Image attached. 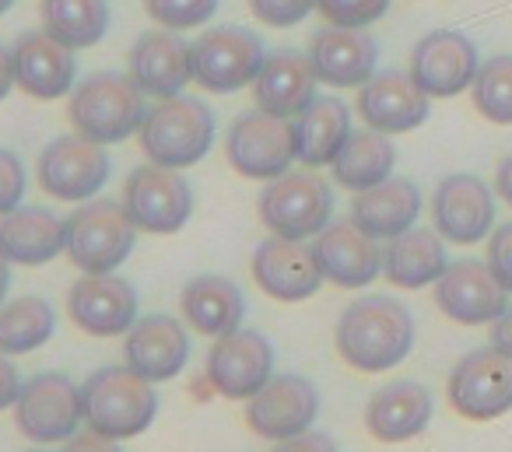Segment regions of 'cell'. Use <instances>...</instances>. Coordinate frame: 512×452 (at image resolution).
Returning <instances> with one entry per match:
<instances>
[{"label":"cell","mask_w":512,"mask_h":452,"mask_svg":"<svg viewBox=\"0 0 512 452\" xmlns=\"http://www.w3.org/2000/svg\"><path fill=\"white\" fill-rule=\"evenodd\" d=\"M29 452H46V449H29Z\"/></svg>","instance_id":"cell-50"},{"label":"cell","mask_w":512,"mask_h":452,"mask_svg":"<svg viewBox=\"0 0 512 452\" xmlns=\"http://www.w3.org/2000/svg\"><path fill=\"white\" fill-rule=\"evenodd\" d=\"M144 11L158 29L186 32L211 22L214 11H218V0H144Z\"/></svg>","instance_id":"cell-37"},{"label":"cell","mask_w":512,"mask_h":452,"mask_svg":"<svg viewBox=\"0 0 512 452\" xmlns=\"http://www.w3.org/2000/svg\"><path fill=\"white\" fill-rule=\"evenodd\" d=\"M358 113L379 134H407L428 120V95L411 71H376L358 92Z\"/></svg>","instance_id":"cell-21"},{"label":"cell","mask_w":512,"mask_h":452,"mask_svg":"<svg viewBox=\"0 0 512 452\" xmlns=\"http://www.w3.org/2000/svg\"><path fill=\"white\" fill-rule=\"evenodd\" d=\"M320 270L337 288H365L383 270V249L379 239L365 235L355 221H330L313 246Z\"/></svg>","instance_id":"cell-24"},{"label":"cell","mask_w":512,"mask_h":452,"mask_svg":"<svg viewBox=\"0 0 512 452\" xmlns=\"http://www.w3.org/2000/svg\"><path fill=\"white\" fill-rule=\"evenodd\" d=\"M449 407L467 421H495L512 410V358L495 347L456 361L446 382Z\"/></svg>","instance_id":"cell-9"},{"label":"cell","mask_w":512,"mask_h":452,"mask_svg":"<svg viewBox=\"0 0 512 452\" xmlns=\"http://www.w3.org/2000/svg\"><path fill=\"white\" fill-rule=\"evenodd\" d=\"M11 60H15V81L25 95L32 99H64L74 92V50L50 36V32H25L11 46Z\"/></svg>","instance_id":"cell-22"},{"label":"cell","mask_w":512,"mask_h":452,"mask_svg":"<svg viewBox=\"0 0 512 452\" xmlns=\"http://www.w3.org/2000/svg\"><path fill=\"white\" fill-rule=\"evenodd\" d=\"M292 130L295 158L306 169H323V165H334L344 141L351 137V113L337 95H316L292 120Z\"/></svg>","instance_id":"cell-29"},{"label":"cell","mask_w":512,"mask_h":452,"mask_svg":"<svg viewBox=\"0 0 512 452\" xmlns=\"http://www.w3.org/2000/svg\"><path fill=\"white\" fill-rule=\"evenodd\" d=\"M8 256L0 253V302H4V295H8V284H11V267H8Z\"/></svg>","instance_id":"cell-48"},{"label":"cell","mask_w":512,"mask_h":452,"mask_svg":"<svg viewBox=\"0 0 512 452\" xmlns=\"http://www.w3.org/2000/svg\"><path fill=\"white\" fill-rule=\"evenodd\" d=\"M337 351L358 372H386L414 347V316L390 295L355 298L337 319Z\"/></svg>","instance_id":"cell-1"},{"label":"cell","mask_w":512,"mask_h":452,"mask_svg":"<svg viewBox=\"0 0 512 452\" xmlns=\"http://www.w3.org/2000/svg\"><path fill=\"white\" fill-rule=\"evenodd\" d=\"M316 414H320V389L306 375L292 372L271 375V382L246 407L249 428L260 438H271V442H285V438L309 431Z\"/></svg>","instance_id":"cell-16"},{"label":"cell","mask_w":512,"mask_h":452,"mask_svg":"<svg viewBox=\"0 0 512 452\" xmlns=\"http://www.w3.org/2000/svg\"><path fill=\"white\" fill-rule=\"evenodd\" d=\"M271 452H337V442L323 431H302V435H292L285 442H278Z\"/></svg>","instance_id":"cell-42"},{"label":"cell","mask_w":512,"mask_h":452,"mask_svg":"<svg viewBox=\"0 0 512 452\" xmlns=\"http://www.w3.org/2000/svg\"><path fill=\"white\" fill-rule=\"evenodd\" d=\"M8 8H15V0H0V15H4Z\"/></svg>","instance_id":"cell-49"},{"label":"cell","mask_w":512,"mask_h":452,"mask_svg":"<svg viewBox=\"0 0 512 452\" xmlns=\"http://www.w3.org/2000/svg\"><path fill=\"white\" fill-rule=\"evenodd\" d=\"M435 414V400L421 382L400 379L376 389L365 403V428L376 442H407L428 428Z\"/></svg>","instance_id":"cell-26"},{"label":"cell","mask_w":512,"mask_h":452,"mask_svg":"<svg viewBox=\"0 0 512 452\" xmlns=\"http://www.w3.org/2000/svg\"><path fill=\"white\" fill-rule=\"evenodd\" d=\"M137 225L116 200H88L67 218V256L85 274H113L134 253Z\"/></svg>","instance_id":"cell-6"},{"label":"cell","mask_w":512,"mask_h":452,"mask_svg":"<svg viewBox=\"0 0 512 452\" xmlns=\"http://www.w3.org/2000/svg\"><path fill=\"white\" fill-rule=\"evenodd\" d=\"M432 225L446 242L474 246L495 225V197L488 183L470 172L446 176L432 193Z\"/></svg>","instance_id":"cell-17"},{"label":"cell","mask_w":512,"mask_h":452,"mask_svg":"<svg viewBox=\"0 0 512 452\" xmlns=\"http://www.w3.org/2000/svg\"><path fill=\"white\" fill-rule=\"evenodd\" d=\"M267 53L260 36L239 25H218L197 36L193 43V81L204 92L232 95L239 88L253 85Z\"/></svg>","instance_id":"cell-7"},{"label":"cell","mask_w":512,"mask_h":452,"mask_svg":"<svg viewBox=\"0 0 512 452\" xmlns=\"http://www.w3.org/2000/svg\"><path fill=\"white\" fill-rule=\"evenodd\" d=\"M334 190L313 169H288L260 193V221L281 239H313L330 225Z\"/></svg>","instance_id":"cell-5"},{"label":"cell","mask_w":512,"mask_h":452,"mask_svg":"<svg viewBox=\"0 0 512 452\" xmlns=\"http://www.w3.org/2000/svg\"><path fill=\"white\" fill-rule=\"evenodd\" d=\"M309 64L320 85L330 88H362L376 74L379 46L365 29H341L327 25L309 39Z\"/></svg>","instance_id":"cell-20"},{"label":"cell","mask_w":512,"mask_h":452,"mask_svg":"<svg viewBox=\"0 0 512 452\" xmlns=\"http://www.w3.org/2000/svg\"><path fill=\"white\" fill-rule=\"evenodd\" d=\"M390 0H316V11L341 29H369L386 15Z\"/></svg>","instance_id":"cell-38"},{"label":"cell","mask_w":512,"mask_h":452,"mask_svg":"<svg viewBox=\"0 0 512 452\" xmlns=\"http://www.w3.org/2000/svg\"><path fill=\"white\" fill-rule=\"evenodd\" d=\"M64 452H123L120 445H116V438L102 435V431L88 428L85 435H71L67 438V449Z\"/></svg>","instance_id":"cell-43"},{"label":"cell","mask_w":512,"mask_h":452,"mask_svg":"<svg viewBox=\"0 0 512 452\" xmlns=\"http://www.w3.org/2000/svg\"><path fill=\"white\" fill-rule=\"evenodd\" d=\"M316 85H320V78H316L309 57L281 50L271 53L264 60V67H260V74H256L253 102L264 113L281 116V120H295L316 99Z\"/></svg>","instance_id":"cell-27"},{"label":"cell","mask_w":512,"mask_h":452,"mask_svg":"<svg viewBox=\"0 0 512 452\" xmlns=\"http://www.w3.org/2000/svg\"><path fill=\"white\" fill-rule=\"evenodd\" d=\"M85 403V424L109 438H134L155 421L158 396L144 375H137L130 365L102 368L81 386Z\"/></svg>","instance_id":"cell-3"},{"label":"cell","mask_w":512,"mask_h":452,"mask_svg":"<svg viewBox=\"0 0 512 452\" xmlns=\"http://www.w3.org/2000/svg\"><path fill=\"white\" fill-rule=\"evenodd\" d=\"M25 197V169L22 158L15 151L0 148V218L11 214L15 207H22Z\"/></svg>","instance_id":"cell-40"},{"label":"cell","mask_w":512,"mask_h":452,"mask_svg":"<svg viewBox=\"0 0 512 452\" xmlns=\"http://www.w3.org/2000/svg\"><path fill=\"white\" fill-rule=\"evenodd\" d=\"M495 190H498V197H502L505 204L512 207V155L502 158V165H498V172H495Z\"/></svg>","instance_id":"cell-47"},{"label":"cell","mask_w":512,"mask_h":452,"mask_svg":"<svg viewBox=\"0 0 512 452\" xmlns=\"http://www.w3.org/2000/svg\"><path fill=\"white\" fill-rule=\"evenodd\" d=\"M274 375V347L264 333L232 330L207 351V382L228 400H253Z\"/></svg>","instance_id":"cell-13"},{"label":"cell","mask_w":512,"mask_h":452,"mask_svg":"<svg viewBox=\"0 0 512 452\" xmlns=\"http://www.w3.org/2000/svg\"><path fill=\"white\" fill-rule=\"evenodd\" d=\"M123 207L134 218L137 232L172 235L190 221L193 214V190L179 169L165 165H141L123 183Z\"/></svg>","instance_id":"cell-10"},{"label":"cell","mask_w":512,"mask_h":452,"mask_svg":"<svg viewBox=\"0 0 512 452\" xmlns=\"http://www.w3.org/2000/svg\"><path fill=\"white\" fill-rule=\"evenodd\" d=\"M421 214V190L404 176H390L383 183L369 186V190L355 193L351 200V221L362 228L365 235L379 242H390L414 228Z\"/></svg>","instance_id":"cell-28"},{"label":"cell","mask_w":512,"mask_h":452,"mask_svg":"<svg viewBox=\"0 0 512 452\" xmlns=\"http://www.w3.org/2000/svg\"><path fill=\"white\" fill-rule=\"evenodd\" d=\"M253 281L278 302H306L327 281L316 260L313 246L302 239H281L271 235L253 253Z\"/></svg>","instance_id":"cell-18"},{"label":"cell","mask_w":512,"mask_h":452,"mask_svg":"<svg viewBox=\"0 0 512 452\" xmlns=\"http://www.w3.org/2000/svg\"><path fill=\"white\" fill-rule=\"evenodd\" d=\"M43 32L71 50L102 43L109 29V0H43L39 4Z\"/></svg>","instance_id":"cell-34"},{"label":"cell","mask_w":512,"mask_h":452,"mask_svg":"<svg viewBox=\"0 0 512 452\" xmlns=\"http://www.w3.org/2000/svg\"><path fill=\"white\" fill-rule=\"evenodd\" d=\"M127 365L148 382L176 379L190 361V337L172 316H144L127 330Z\"/></svg>","instance_id":"cell-25"},{"label":"cell","mask_w":512,"mask_h":452,"mask_svg":"<svg viewBox=\"0 0 512 452\" xmlns=\"http://www.w3.org/2000/svg\"><path fill=\"white\" fill-rule=\"evenodd\" d=\"M491 347L512 358V302H509V309L491 323Z\"/></svg>","instance_id":"cell-45"},{"label":"cell","mask_w":512,"mask_h":452,"mask_svg":"<svg viewBox=\"0 0 512 452\" xmlns=\"http://www.w3.org/2000/svg\"><path fill=\"white\" fill-rule=\"evenodd\" d=\"M435 305L460 326L495 323L509 309V291L488 260H456L435 281Z\"/></svg>","instance_id":"cell-15"},{"label":"cell","mask_w":512,"mask_h":452,"mask_svg":"<svg viewBox=\"0 0 512 452\" xmlns=\"http://www.w3.org/2000/svg\"><path fill=\"white\" fill-rule=\"evenodd\" d=\"M15 421L18 431L39 445L67 442L71 435H78V424L85 421L81 389L67 375H36L22 386V396L15 403Z\"/></svg>","instance_id":"cell-11"},{"label":"cell","mask_w":512,"mask_h":452,"mask_svg":"<svg viewBox=\"0 0 512 452\" xmlns=\"http://www.w3.org/2000/svg\"><path fill=\"white\" fill-rule=\"evenodd\" d=\"M67 312L74 326L92 337H120L137 319V291L123 277L85 274L67 295Z\"/></svg>","instance_id":"cell-19"},{"label":"cell","mask_w":512,"mask_h":452,"mask_svg":"<svg viewBox=\"0 0 512 452\" xmlns=\"http://www.w3.org/2000/svg\"><path fill=\"white\" fill-rule=\"evenodd\" d=\"M144 116H148L144 92L130 74L116 71H99L85 78L67 102V120L74 134L95 144H120L130 134H141Z\"/></svg>","instance_id":"cell-2"},{"label":"cell","mask_w":512,"mask_h":452,"mask_svg":"<svg viewBox=\"0 0 512 452\" xmlns=\"http://www.w3.org/2000/svg\"><path fill=\"white\" fill-rule=\"evenodd\" d=\"M214 144V113L200 99L172 95L158 99L148 109L141 127V148L155 165L165 169H190L211 151Z\"/></svg>","instance_id":"cell-4"},{"label":"cell","mask_w":512,"mask_h":452,"mask_svg":"<svg viewBox=\"0 0 512 452\" xmlns=\"http://www.w3.org/2000/svg\"><path fill=\"white\" fill-rule=\"evenodd\" d=\"M249 11L256 15V22L271 29H292L313 15L316 0H249Z\"/></svg>","instance_id":"cell-39"},{"label":"cell","mask_w":512,"mask_h":452,"mask_svg":"<svg viewBox=\"0 0 512 452\" xmlns=\"http://www.w3.org/2000/svg\"><path fill=\"white\" fill-rule=\"evenodd\" d=\"M18 396H22V379H18L15 365H11V361L0 354V410L15 407Z\"/></svg>","instance_id":"cell-44"},{"label":"cell","mask_w":512,"mask_h":452,"mask_svg":"<svg viewBox=\"0 0 512 452\" xmlns=\"http://www.w3.org/2000/svg\"><path fill=\"white\" fill-rule=\"evenodd\" d=\"M53 326H57V316L43 298H18L4 305L0 309V354L36 351L53 337Z\"/></svg>","instance_id":"cell-35"},{"label":"cell","mask_w":512,"mask_h":452,"mask_svg":"<svg viewBox=\"0 0 512 452\" xmlns=\"http://www.w3.org/2000/svg\"><path fill=\"white\" fill-rule=\"evenodd\" d=\"M186 323L204 337H225V333L239 330L242 316H246V298H242L239 284L228 277H193L179 295Z\"/></svg>","instance_id":"cell-32"},{"label":"cell","mask_w":512,"mask_h":452,"mask_svg":"<svg viewBox=\"0 0 512 452\" xmlns=\"http://www.w3.org/2000/svg\"><path fill=\"white\" fill-rule=\"evenodd\" d=\"M15 60H11V50L0 46V99H8V92L15 88Z\"/></svg>","instance_id":"cell-46"},{"label":"cell","mask_w":512,"mask_h":452,"mask_svg":"<svg viewBox=\"0 0 512 452\" xmlns=\"http://www.w3.org/2000/svg\"><path fill=\"white\" fill-rule=\"evenodd\" d=\"M474 109L484 116L488 123L498 127H509L512 123V57H491L481 64L474 85Z\"/></svg>","instance_id":"cell-36"},{"label":"cell","mask_w":512,"mask_h":452,"mask_svg":"<svg viewBox=\"0 0 512 452\" xmlns=\"http://www.w3.org/2000/svg\"><path fill=\"white\" fill-rule=\"evenodd\" d=\"M67 249V221L46 207H15L0 218V253L22 267H39Z\"/></svg>","instance_id":"cell-30"},{"label":"cell","mask_w":512,"mask_h":452,"mask_svg":"<svg viewBox=\"0 0 512 452\" xmlns=\"http://www.w3.org/2000/svg\"><path fill=\"white\" fill-rule=\"evenodd\" d=\"M106 144H95L81 134L57 137L39 155V186L57 200H92L109 179Z\"/></svg>","instance_id":"cell-12"},{"label":"cell","mask_w":512,"mask_h":452,"mask_svg":"<svg viewBox=\"0 0 512 452\" xmlns=\"http://www.w3.org/2000/svg\"><path fill=\"white\" fill-rule=\"evenodd\" d=\"M449 267L446 246L442 235L435 228H407L404 235L390 239V246L383 249V274L390 277V284L407 291H418L425 284H435Z\"/></svg>","instance_id":"cell-31"},{"label":"cell","mask_w":512,"mask_h":452,"mask_svg":"<svg viewBox=\"0 0 512 452\" xmlns=\"http://www.w3.org/2000/svg\"><path fill=\"white\" fill-rule=\"evenodd\" d=\"M407 71L428 99H453L460 92H470L481 71V57L470 36L456 29H435L418 39Z\"/></svg>","instance_id":"cell-14"},{"label":"cell","mask_w":512,"mask_h":452,"mask_svg":"<svg viewBox=\"0 0 512 452\" xmlns=\"http://www.w3.org/2000/svg\"><path fill=\"white\" fill-rule=\"evenodd\" d=\"M225 155L239 176L246 179H278L292 169L295 158V130L292 120H281L264 109L242 113L232 123L225 141Z\"/></svg>","instance_id":"cell-8"},{"label":"cell","mask_w":512,"mask_h":452,"mask_svg":"<svg viewBox=\"0 0 512 452\" xmlns=\"http://www.w3.org/2000/svg\"><path fill=\"white\" fill-rule=\"evenodd\" d=\"M488 267L495 270V277L512 295V221L498 225L495 232L488 235Z\"/></svg>","instance_id":"cell-41"},{"label":"cell","mask_w":512,"mask_h":452,"mask_svg":"<svg viewBox=\"0 0 512 452\" xmlns=\"http://www.w3.org/2000/svg\"><path fill=\"white\" fill-rule=\"evenodd\" d=\"M393 165H397V148H393L390 134H379V130H351V137L344 141L341 155L334 158V179L351 193H362L369 186L383 183L393 176Z\"/></svg>","instance_id":"cell-33"},{"label":"cell","mask_w":512,"mask_h":452,"mask_svg":"<svg viewBox=\"0 0 512 452\" xmlns=\"http://www.w3.org/2000/svg\"><path fill=\"white\" fill-rule=\"evenodd\" d=\"M130 78L144 95L172 99L193 81V46L169 29L144 32L130 46Z\"/></svg>","instance_id":"cell-23"}]
</instances>
